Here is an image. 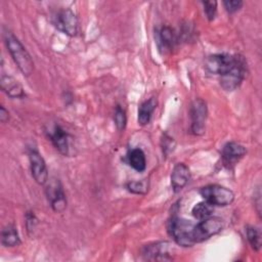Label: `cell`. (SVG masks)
Here are the masks:
<instances>
[{"instance_id":"5b68a950","label":"cell","mask_w":262,"mask_h":262,"mask_svg":"<svg viewBox=\"0 0 262 262\" xmlns=\"http://www.w3.org/2000/svg\"><path fill=\"white\" fill-rule=\"evenodd\" d=\"M223 229V221L219 217L210 216L194 224L192 236L194 244L202 243L218 234Z\"/></svg>"},{"instance_id":"d6986e66","label":"cell","mask_w":262,"mask_h":262,"mask_svg":"<svg viewBox=\"0 0 262 262\" xmlns=\"http://www.w3.org/2000/svg\"><path fill=\"white\" fill-rule=\"evenodd\" d=\"M1 243L4 247H16L21 241L16 227L13 224H7L1 231Z\"/></svg>"},{"instance_id":"3957f363","label":"cell","mask_w":262,"mask_h":262,"mask_svg":"<svg viewBox=\"0 0 262 262\" xmlns=\"http://www.w3.org/2000/svg\"><path fill=\"white\" fill-rule=\"evenodd\" d=\"M248 72L247 60L241 54H235V62L230 71L220 76V85L225 91L237 89L246 78Z\"/></svg>"},{"instance_id":"277c9868","label":"cell","mask_w":262,"mask_h":262,"mask_svg":"<svg viewBox=\"0 0 262 262\" xmlns=\"http://www.w3.org/2000/svg\"><path fill=\"white\" fill-rule=\"evenodd\" d=\"M200 194L210 205L218 207H226L233 203L234 193L231 189L219 185V184H208L200 189Z\"/></svg>"},{"instance_id":"44dd1931","label":"cell","mask_w":262,"mask_h":262,"mask_svg":"<svg viewBox=\"0 0 262 262\" xmlns=\"http://www.w3.org/2000/svg\"><path fill=\"white\" fill-rule=\"evenodd\" d=\"M246 233H247L248 242L250 243L252 249L254 251H256V252L260 251L261 245H262L260 230L257 227H255V226H247Z\"/></svg>"},{"instance_id":"603a6c76","label":"cell","mask_w":262,"mask_h":262,"mask_svg":"<svg viewBox=\"0 0 262 262\" xmlns=\"http://www.w3.org/2000/svg\"><path fill=\"white\" fill-rule=\"evenodd\" d=\"M114 122L119 131H123L127 125V116L125 110L121 105H117L114 114Z\"/></svg>"},{"instance_id":"4fadbf2b","label":"cell","mask_w":262,"mask_h":262,"mask_svg":"<svg viewBox=\"0 0 262 262\" xmlns=\"http://www.w3.org/2000/svg\"><path fill=\"white\" fill-rule=\"evenodd\" d=\"M155 39L161 52H170L178 42V35L169 26H163L155 31Z\"/></svg>"},{"instance_id":"cb8c5ba5","label":"cell","mask_w":262,"mask_h":262,"mask_svg":"<svg viewBox=\"0 0 262 262\" xmlns=\"http://www.w3.org/2000/svg\"><path fill=\"white\" fill-rule=\"evenodd\" d=\"M161 146H162V150H163V154L165 155V157H168L171 152L174 151L176 142L173 137H171L167 133H165L162 135V138H161Z\"/></svg>"},{"instance_id":"8fae6325","label":"cell","mask_w":262,"mask_h":262,"mask_svg":"<svg viewBox=\"0 0 262 262\" xmlns=\"http://www.w3.org/2000/svg\"><path fill=\"white\" fill-rule=\"evenodd\" d=\"M28 155L31 173L34 180L38 184L44 185L48 181V170L43 157L36 148H30Z\"/></svg>"},{"instance_id":"8992f818","label":"cell","mask_w":262,"mask_h":262,"mask_svg":"<svg viewBox=\"0 0 262 262\" xmlns=\"http://www.w3.org/2000/svg\"><path fill=\"white\" fill-rule=\"evenodd\" d=\"M190 131L195 136L205 133L208 118L207 102L202 98H195L190 105Z\"/></svg>"},{"instance_id":"484cf974","label":"cell","mask_w":262,"mask_h":262,"mask_svg":"<svg viewBox=\"0 0 262 262\" xmlns=\"http://www.w3.org/2000/svg\"><path fill=\"white\" fill-rule=\"evenodd\" d=\"M223 5L225 10L228 13L232 14L242 8V6L244 5V2L241 0H226V1H223Z\"/></svg>"},{"instance_id":"2e32d148","label":"cell","mask_w":262,"mask_h":262,"mask_svg":"<svg viewBox=\"0 0 262 262\" xmlns=\"http://www.w3.org/2000/svg\"><path fill=\"white\" fill-rule=\"evenodd\" d=\"M1 89L11 98H23L25 96V91L23 86L11 76L2 75L0 79Z\"/></svg>"},{"instance_id":"30bf717a","label":"cell","mask_w":262,"mask_h":262,"mask_svg":"<svg viewBox=\"0 0 262 262\" xmlns=\"http://www.w3.org/2000/svg\"><path fill=\"white\" fill-rule=\"evenodd\" d=\"M45 193L52 210L56 213H62L67 208V196L62 185L58 179L49 181L45 188Z\"/></svg>"},{"instance_id":"4316f807","label":"cell","mask_w":262,"mask_h":262,"mask_svg":"<svg viewBox=\"0 0 262 262\" xmlns=\"http://www.w3.org/2000/svg\"><path fill=\"white\" fill-rule=\"evenodd\" d=\"M26 225L28 230H33L35 228V225L37 224V218L33 212H27L26 214Z\"/></svg>"},{"instance_id":"e0dca14e","label":"cell","mask_w":262,"mask_h":262,"mask_svg":"<svg viewBox=\"0 0 262 262\" xmlns=\"http://www.w3.org/2000/svg\"><path fill=\"white\" fill-rule=\"evenodd\" d=\"M156 107H157L156 98L151 97L149 99L144 100L138 107V116H137L138 124L141 126L147 125L151 120V117Z\"/></svg>"},{"instance_id":"83f0119b","label":"cell","mask_w":262,"mask_h":262,"mask_svg":"<svg viewBox=\"0 0 262 262\" xmlns=\"http://www.w3.org/2000/svg\"><path fill=\"white\" fill-rule=\"evenodd\" d=\"M8 120H9V113H8V111L2 105V106L0 107V121H1L2 123H6Z\"/></svg>"},{"instance_id":"ba28073f","label":"cell","mask_w":262,"mask_h":262,"mask_svg":"<svg viewBox=\"0 0 262 262\" xmlns=\"http://www.w3.org/2000/svg\"><path fill=\"white\" fill-rule=\"evenodd\" d=\"M235 62V54H228V53H216L211 54L207 57L205 61L206 70L218 76H222L230 71Z\"/></svg>"},{"instance_id":"9a60e30c","label":"cell","mask_w":262,"mask_h":262,"mask_svg":"<svg viewBox=\"0 0 262 262\" xmlns=\"http://www.w3.org/2000/svg\"><path fill=\"white\" fill-rule=\"evenodd\" d=\"M190 179L189 168L184 163H177L171 173V186L175 193L181 191Z\"/></svg>"},{"instance_id":"d4e9b609","label":"cell","mask_w":262,"mask_h":262,"mask_svg":"<svg viewBox=\"0 0 262 262\" xmlns=\"http://www.w3.org/2000/svg\"><path fill=\"white\" fill-rule=\"evenodd\" d=\"M202 4L204 6V12H205L207 18L210 21L213 20L217 14V2L216 1H203Z\"/></svg>"},{"instance_id":"52a82bcc","label":"cell","mask_w":262,"mask_h":262,"mask_svg":"<svg viewBox=\"0 0 262 262\" xmlns=\"http://www.w3.org/2000/svg\"><path fill=\"white\" fill-rule=\"evenodd\" d=\"M174 248L166 241L155 242L142 248L141 255L148 261H171L173 259Z\"/></svg>"},{"instance_id":"ffe728a7","label":"cell","mask_w":262,"mask_h":262,"mask_svg":"<svg viewBox=\"0 0 262 262\" xmlns=\"http://www.w3.org/2000/svg\"><path fill=\"white\" fill-rule=\"evenodd\" d=\"M212 213H213V206L207 203L206 201L195 204L191 210L192 216L198 220L206 219L212 216Z\"/></svg>"},{"instance_id":"7a4b0ae2","label":"cell","mask_w":262,"mask_h":262,"mask_svg":"<svg viewBox=\"0 0 262 262\" xmlns=\"http://www.w3.org/2000/svg\"><path fill=\"white\" fill-rule=\"evenodd\" d=\"M194 224L177 215H172L167 222V230L174 242L181 247H191L194 245L192 231Z\"/></svg>"},{"instance_id":"5bb4252c","label":"cell","mask_w":262,"mask_h":262,"mask_svg":"<svg viewBox=\"0 0 262 262\" xmlns=\"http://www.w3.org/2000/svg\"><path fill=\"white\" fill-rule=\"evenodd\" d=\"M53 146L63 156H69L71 150V135L59 125H55L48 133Z\"/></svg>"},{"instance_id":"7c38bea8","label":"cell","mask_w":262,"mask_h":262,"mask_svg":"<svg viewBox=\"0 0 262 262\" xmlns=\"http://www.w3.org/2000/svg\"><path fill=\"white\" fill-rule=\"evenodd\" d=\"M247 154V148L235 141L224 144L221 150V160L224 167L230 169L235 166Z\"/></svg>"},{"instance_id":"7402d4cb","label":"cell","mask_w":262,"mask_h":262,"mask_svg":"<svg viewBox=\"0 0 262 262\" xmlns=\"http://www.w3.org/2000/svg\"><path fill=\"white\" fill-rule=\"evenodd\" d=\"M148 187H149L148 179L129 181L126 183L127 190L135 194H145L148 191Z\"/></svg>"},{"instance_id":"ac0fdd59","label":"cell","mask_w":262,"mask_h":262,"mask_svg":"<svg viewBox=\"0 0 262 262\" xmlns=\"http://www.w3.org/2000/svg\"><path fill=\"white\" fill-rule=\"evenodd\" d=\"M128 164L137 172H143L146 169V158L143 150L139 147L132 148L127 154Z\"/></svg>"},{"instance_id":"6da1fadb","label":"cell","mask_w":262,"mask_h":262,"mask_svg":"<svg viewBox=\"0 0 262 262\" xmlns=\"http://www.w3.org/2000/svg\"><path fill=\"white\" fill-rule=\"evenodd\" d=\"M4 42L18 70L25 76H30L34 69V61L21 42L9 31L4 32Z\"/></svg>"},{"instance_id":"9c48e42d","label":"cell","mask_w":262,"mask_h":262,"mask_svg":"<svg viewBox=\"0 0 262 262\" xmlns=\"http://www.w3.org/2000/svg\"><path fill=\"white\" fill-rule=\"evenodd\" d=\"M52 21L57 30L70 37H74L78 34V18L70 8H64L57 11V13H55L53 16Z\"/></svg>"}]
</instances>
